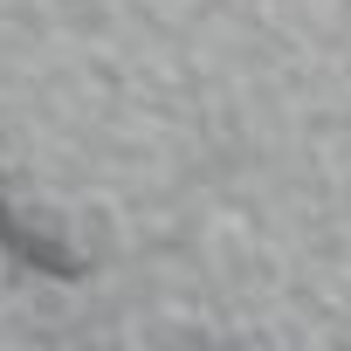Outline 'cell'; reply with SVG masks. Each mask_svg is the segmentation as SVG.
<instances>
[{
    "instance_id": "cell-1",
    "label": "cell",
    "mask_w": 351,
    "mask_h": 351,
    "mask_svg": "<svg viewBox=\"0 0 351 351\" xmlns=\"http://www.w3.org/2000/svg\"><path fill=\"white\" fill-rule=\"evenodd\" d=\"M0 248L8 255H21V262H35V269H49V276H69V255L49 241V234H35V228H21L8 207H0Z\"/></svg>"
}]
</instances>
